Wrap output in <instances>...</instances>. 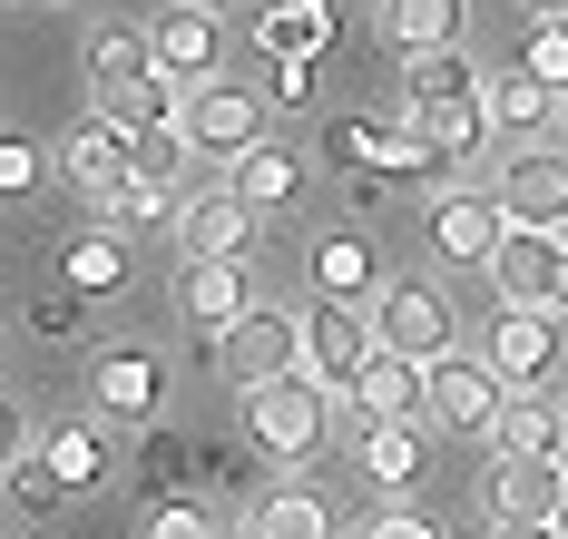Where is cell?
Returning a JSON list of instances; mask_svg holds the SVG:
<instances>
[{"label":"cell","mask_w":568,"mask_h":539,"mask_svg":"<svg viewBox=\"0 0 568 539\" xmlns=\"http://www.w3.org/2000/svg\"><path fill=\"white\" fill-rule=\"evenodd\" d=\"M59 285H79L89 304L128 295V236H109V226H89V236L59 245Z\"/></svg>","instance_id":"cell-19"},{"label":"cell","mask_w":568,"mask_h":539,"mask_svg":"<svg viewBox=\"0 0 568 539\" xmlns=\"http://www.w3.org/2000/svg\"><path fill=\"white\" fill-rule=\"evenodd\" d=\"M559 128H568V99H559Z\"/></svg>","instance_id":"cell-47"},{"label":"cell","mask_w":568,"mask_h":539,"mask_svg":"<svg viewBox=\"0 0 568 539\" xmlns=\"http://www.w3.org/2000/svg\"><path fill=\"white\" fill-rule=\"evenodd\" d=\"M500 413H510V383L490 363H432V431L452 441H500Z\"/></svg>","instance_id":"cell-7"},{"label":"cell","mask_w":568,"mask_h":539,"mask_svg":"<svg viewBox=\"0 0 568 539\" xmlns=\"http://www.w3.org/2000/svg\"><path fill=\"white\" fill-rule=\"evenodd\" d=\"M176 314H186V334L226 344L235 324L255 314V275H245V255H216V265H186V275H176Z\"/></svg>","instance_id":"cell-9"},{"label":"cell","mask_w":568,"mask_h":539,"mask_svg":"<svg viewBox=\"0 0 568 539\" xmlns=\"http://www.w3.org/2000/svg\"><path fill=\"white\" fill-rule=\"evenodd\" d=\"M148 50H158V79L206 89V79H216V10H186V0H176L168 20L148 30Z\"/></svg>","instance_id":"cell-14"},{"label":"cell","mask_w":568,"mask_h":539,"mask_svg":"<svg viewBox=\"0 0 568 539\" xmlns=\"http://www.w3.org/2000/svg\"><path fill=\"white\" fill-rule=\"evenodd\" d=\"M99 119H109L118 138H148V128H176V119H186V89H176V79H138V89L99 99Z\"/></svg>","instance_id":"cell-27"},{"label":"cell","mask_w":568,"mask_h":539,"mask_svg":"<svg viewBox=\"0 0 568 539\" xmlns=\"http://www.w3.org/2000/svg\"><path fill=\"white\" fill-rule=\"evenodd\" d=\"M186 10H226V0H186Z\"/></svg>","instance_id":"cell-45"},{"label":"cell","mask_w":568,"mask_h":539,"mask_svg":"<svg viewBox=\"0 0 568 539\" xmlns=\"http://www.w3.org/2000/svg\"><path fill=\"white\" fill-rule=\"evenodd\" d=\"M559 245L568 236H539V226H510V245L490 255V285L510 304H549V285H559Z\"/></svg>","instance_id":"cell-17"},{"label":"cell","mask_w":568,"mask_h":539,"mask_svg":"<svg viewBox=\"0 0 568 539\" xmlns=\"http://www.w3.org/2000/svg\"><path fill=\"white\" fill-rule=\"evenodd\" d=\"M138 539H216V510L186 490V500H158L148 520H138Z\"/></svg>","instance_id":"cell-36"},{"label":"cell","mask_w":568,"mask_h":539,"mask_svg":"<svg viewBox=\"0 0 568 539\" xmlns=\"http://www.w3.org/2000/svg\"><path fill=\"white\" fill-rule=\"evenodd\" d=\"M363 421H432V363H402V354H373L363 393H353Z\"/></svg>","instance_id":"cell-15"},{"label":"cell","mask_w":568,"mask_h":539,"mask_svg":"<svg viewBox=\"0 0 568 539\" xmlns=\"http://www.w3.org/2000/svg\"><path fill=\"white\" fill-rule=\"evenodd\" d=\"M265 89H275L284 109H304L314 99V60H265Z\"/></svg>","instance_id":"cell-40"},{"label":"cell","mask_w":568,"mask_h":539,"mask_svg":"<svg viewBox=\"0 0 568 539\" xmlns=\"http://www.w3.org/2000/svg\"><path fill=\"white\" fill-rule=\"evenodd\" d=\"M353 539H442L422 510H373V520H353Z\"/></svg>","instance_id":"cell-39"},{"label":"cell","mask_w":568,"mask_h":539,"mask_svg":"<svg viewBox=\"0 0 568 539\" xmlns=\"http://www.w3.org/2000/svg\"><path fill=\"white\" fill-rule=\"evenodd\" d=\"M383 30H393L412 60H432V50H460L470 0H383Z\"/></svg>","instance_id":"cell-23"},{"label":"cell","mask_w":568,"mask_h":539,"mask_svg":"<svg viewBox=\"0 0 568 539\" xmlns=\"http://www.w3.org/2000/svg\"><path fill=\"white\" fill-rule=\"evenodd\" d=\"M0 186H10V196H30V186H40V148H30V138H10V148H0Z\"/></svg>","instance_id":"cell-41"},{"label":"cell","mask_w":568,"mask_h":539,"mask_svg":"<svg viewBox=\"0 0 568 539\" xmlns=\"http://www.w3.org/2000/svg\"><path fill=\"white\" fill-rule=\"evenodd\" d=\"M529 10H549V20H559V10H568V0H529Z\"/></svg>","instance_id":"cell-44"},{"label":"cell","mask_w":568,"mask_h":539,"mask_svg":"<svg viewBox=\"0 0 568 539\" xmlns=\"http://www.w3.org/2000/svg\"><path fill=\"white\" fill-rule=\"evenodd\" d=\"M324 431H334V393H324L314 373H284L265 393H245V441H255L265 461H314Z\"/></svg>","instance_id":"cell-1"},{"label":"cell","mask_w":568,"mask_h":539,"mask_svg":"<svg viewBox=\"0 0 568 539\" xmlns=\"http://www.w3.org/2000/svg\"><path fill=\"white\" fill-rule=\"evenodd\" d=\"M519 69H529L539 89H559V99H568V20H539L529 50H519Z\"/></svg>","instance_id":"cell-37"},{"label":"cell","mask_w":568,"mask_h":539,"mask_svg":"<svg viewBox=\"0 0 568 539\" xmlns=\"http://www.w3.org/2000/svg\"><path fill=\"white\" fill-rule=\"evenodd\" d=\"M568 500V461L559 451H500L490 461V510L500 520H559Z\"/></svg>","instance_id":"cell-11"},{"label":"cell","mask_w":568,"mask_h":539,"mask_svg":"<svg viewBox=\"0 0 568 539\" xmlns=\"http://www.w3.org/2000/svg\"><path fill=\"white\" fill-rule=\"evenodd\" d=\"M226 186L265 216V206H284V196L304 186V157H294V148H255V157H235V167H226Z\"/></svg>","instance_id":"cell-28"},{"label":"cell","mask_w":568,"mask_h":539,"mask_svg":"<svg viewBox=\"0 0 568 539\" xmlns=\"http://www.w3.org/2000/svg\"><path fill=\"white\" fill-rule=\"evenodd\" d=\"M138 79H158V50H148V30H128V20H99L89 30V89L118 99V89H138Z\"/></svg>","instance_id":"cell-20"},{"label":"cell","mask_w":568,"mask_h":539,"mask_svg":"<svg viewBox=\"0 0 568 539\" xmlns=\"http://www.w3.org/2000/svg\"><path fill=\"white\" fill-rule=\"evenodd\" d=\"M490 196H500V216H510V226L568 236V148H510Z\"/></svg>","instance_id":"cell-6"},{"label":"cell","mask_w":568,"mask_h":539,"mask_svg":"<svg viewBox=\"0 0 568 539\" xmlns=\"http://www.w3.org/2000/svg\"><path fill=\"white\" fill-rule=\"evenodd\" d=\"M245 471H255V461H245L235 441H196V480H206V490H235Z\"/></svg>","instance_id":"cell-38"},{"label":"cell","mask_w":568,"mask_h":539,"mask_svg":"<svg viewBox=\"0 0 568 539\" xmlns=\"http://www.w3.org/2000/svg\"><path fill=\"white\" fill-rule=\"evenodd\" d=\"M216 373H226L235 393H265V383H284V373H304V314L255 304L226 344H216Z\"/></svg>","instance_id":"cell-3"},{"label":"cell","mask_w":568,"mask_h":539,"mask_svg":"<svg viewBox=\"0 0 568 539\" xmlns=\"http://www.w3.org/2000/svg\"><path fill=\"white\" fill-rule=\"evenodd\" d=\"M59 167H69V186H79V196H109V186L138 177V148H128L109 119H89L79 138H69V148H59Z\"/></svg>","instance_id":"cell-18"},{"label":"cell","mask_w":568,"mask_h":539,"mask_svg":"<svg viewBox=\"0 0 568 539\" xmlns=\"http://www.w3.org/2000/svg\"><path fill=\"white\" fill-rule=\"evenodd\" d=\"M500 451H559V461H568V413H549V403L519 393L510 413H500Z\"/></svg>","instance_id":"cell-33"},{"label":"cell","mask_w":568,"mask_h":539,"mask_svg":"<svg viewBox=\"0 0 568 539\" xmlns=\"http://www.w3.org/2000/svg\"><path fill=\"white\" fill-rule=\"evenodd\" d=\"M549 314H568V245H559V285H549Z\"/></svg>","instance_id":"cell-43"},{"label":"cell","mask_w":568,"mask_h":539,"mask_svg":"<svg viewBox=\"0 0 568 539\" xmlns=\"http://www.w3.org/2000/svg\"><path fill=\"white\" fill-rule=\"evenodd\" d=\"M480 363H490L510 393H539V383L559 373V314H549V304H510V314L490 324V354Z\"/></svg>","instance_id":"cell-10"},{"label":"cell","mask_w":568,"mask_h":539,"mask_svg":"<svg viewBox=\"0 0 568 539\" xmlns=\"http://www.w3.org/2000/svg\"><path fill=\"white\" fill-rule=\"evenodd\" d=\"M539 119H559V89H539V79L510 60L490 79V128H539Z\"/></svg>","instance_id":"cell-32"},{"label":"cell","mask_w":568,"mask_h":539,"mask_svg":"<svg viewBox=\"0 0 568 539\" xmlns=\"http://www.w3.org/2000/svg\"><path fill=\"white\" fill-rule=\"evenodd\" d=\"M334 40V10H314V0H275L265 20H255V50L265 60H314Z\"/></svg>","instance_id":"cell-25"},{"label":"cell","mask_w":568,"mask_h":539,"mask_svg":"<svg viewBox=\"0 0 568 539\" xmlns=\"http://www.w3.org/2000/svg\"><path fill=\"white\" fill-rule=\"evenodd\" d=\"M373 324H363V304H304V373L324 383V393H363V373H373Z\"/></svg>","instance_id":"cell-4"},{"label":"cell","mask_w":568,"mask_h":539,"mask_svg":"<svg viewBox=\"0 0 568 539\" xmlns=\"http://www.w3.org/2000/svg\"><path fill=\"white\" fill-rule=\"evenodd\" d=\"M128 148H138V186H176V177H186V157H196L186 128H148V138H128Z\"/></svg>","instance_id":"cell-35"},{"label":"cell","mask_w":568,"mask_h":539,"mask_svg":"<svg viewBox=\"0 0 568 539\" xmlns=\"http://www.w3.org/2000/svg\"><path fill=\"white\" fill-rule=\"evenodd\" d=\"M373 344L402 363H452L460 324H452V295L442 285H412V275H383V295H373Z\"/></svg>","instance_id":"cell-2"},{"label":"cell","mask_w":568,"mask_h":539,"mask_svg":"<svg viewBox=\"0 0 568 539\" xmlns=\"http://www.w3.org/2000/svg\"><path fill=\"white\" fill-rule=\"evenodd\" d=\"M30 334L79 344V334H89V295H79V285H40V295H30Z\"/></svg>","instance_id":"cell-34"},{"label":"cell","mask_w":568,"mask_h":539,"mask_svg":"<svg viewBox=\"0 0 568 539\" xmlns=\"http://www.w3.org/2000/svg\"><path fill=\"white\" fill-rule=\"evenodd\" d=\"M363 480L412 490L422 480V421H363Z\"/></svg>","instance_id":"cell-26"},{"label":"cell","mask_w":568,"mask_h":539,"mask_svg":"<svg viewBox=\"0 0 568 539\" xmlns=\"http://www.w3.org/2000/svg\"><path fill=\"white\" fill-rule=\"evenodd\" d=\"M559 539H568V500H559Z\"/></svg>","instance_id":"cell-46"},{"label":"cell","mask_w":568,"mask_h":539,"mask_svg":"<svg viewBox=\"0 0 568 539\" xmlns=\"http://www.w3.org/2000/svg\"><path fill=\"white\" fill-rule=\"evenodd\" d=\"M158 403H168V363L148 354V344H109V354L89 363V413L99 421H158Z\"/></svg>","instance_id":"cell-8"},{"label":"cell","mask_w":568,"mask_h":539,"mask_svg":"<svg viewBox=\"0 0 568 539\" xmlns=\"http://www.w3.org/2000/svg\"><path fill=\"white\" fill-rule=\"evenodd\" d=\"M138 480H148L158 500H186V490H196V441H176V431L148 421V431H138Z\"/></svg>","instance_id":"cell-30"},{"label":"cell","mask_w":568,"mask_h":539,"mask_svg":"<svg viewBox=\"0 0 568 539\" xmlns=\"http://www.w3.org/2000/svg\"><path fill=\"white\" fill-rule=\"evenodd\" d=\"M314 285H324V304L383 295V275H373V245L353 236V226H324V236H314Z\"/></svg>","instance_id":"cell-22"},{"label":"cell","mask_w":568,"mask_h":539,"mask_svg":"<svg viewBox=\"0 0 568 539\" xmlns=\"http://www.w3.org/2000/svg\"><path fill=\"white\" fill-rule=\"evenodd\" d=\"M176 206H168V186H109V196H89V226H109V236H148V226H168Z\"/></svg>","instance_id":"cell-31"},{"label":"cell","mask_w":568,"mask_h":539,"mask_svg":"<svg viewBox=\"0 0 568 539\" xmlns=\"http://www.w3.org/2000/svg\"><path fill=\"white\" fill-rule=\"evenodd\" d=\"M490 79L460 60V50H432V60H412L402 69V119H442V109H470Z\"/></svg>","instance_id":"cell-16"},{"label":"cell","mask_w":568,"mask_h":539,"mask_svg":"<svg viewBox=\"0 0 568 539\" xmlns=\"http://www.w3.org/2000/svg\"><path fill=\"white\" fill-rule=\"evenodd\" d=\"M186 148H196V157H255V148H265V99H255V89H235V79H206V89H186Z\"/></svg>","instance_id":"cell-5"},{"label":"cell","mask_w":568,"mask_h":539,"mask_svg":"<svg viewBox=\"0 0 568 539\" xmlns=\"http://www.w3.org/2000/svg\"><path fill=\"white\" fill-rule=\"evenodd\" d=\"M40 471L59 490H99L109 480V441H99V421H59L50 441H40Z\"/></svg>","instance_id":"cell-24"},{"label":"cell","mask_w":568,"mask_h":539,"mask_svg":"<svg viewBox=\"0 0 568 539\" xmlns=\"http://www.w3.org/2000/svg\"><path fill=\"white\" fill-rule=\"evenodd\" d=\"M432 245L452 255V265H490L500 245H510V216H500V196H432Z\"/></svg>","instance_id":"cell-13"},{"label":"cell","mask_w":568,"mask_h":539,"mask_svg":"<svg viewBox=\"0 0 568 539\" xmlns=\"http://www.w3.org/2000/svg\"><path fill=\"white\" fill-rule=\"evenodd\" d=\"M245 236H255V206H245L235 186H196V196L176 206V245H186V265L245 255Z\"/></svg>","instance_id":"cell-12"},{"label":"cell","mask_w":568,"mask_h":539,"mask_svg":"<svg viewBox=\"0 0 568 539\" xmlns=\"http://www.w3.org/2000/svg\"><path fill=\"white\" fill-rule=\"evenodd\" d=\"M235 539H334V510L314 490H255L245 520H235Z\"/></svg>","instance_id":"cell-21"},{"label":"cell","mask_w":568,"mask_h":539,"mask_svg":"<svg viewBox=\"0 0 568 539\" xmlns=\"http://www.w3.org/2000/svg\"><path fill=\"white\" fill-rule=\"evenodd\" d=\"M383 138H393V119L343 109V119L324 128V167H343V177H373V167H383Z\"/></svg>","instance_id":"cell-29"},{"label":"cell","mask_w":568,"mask_h":539,"mask_svg":"<svg viewBox=\"0 0 568 539\" xmlns=\"http://www.w3.org/2000/svg\"><path fill=\"white\" fill-rule=\"evenodd\" d=\"M490 539H559V520H500Z\"/></svg>","instance_id":"cell-42"}]
</instances>
